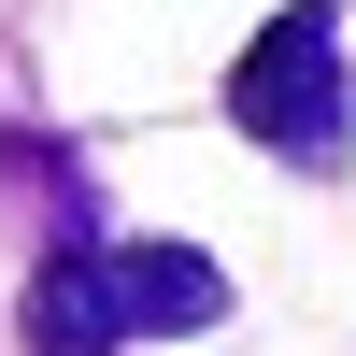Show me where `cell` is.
Wrapping results in <instances>:
<instances>
[{
	"label": "cell",
	"mask_w": 356,
	"mask_h": 356,
	"mask_svg": "<svg viewBox=\"0 0 356 356\" xmlns=\"http://www.w3.org/2000/svg\"><path fill=\"white\" fill-rule=\"evenodd\" d=\"M228 129L271 143L285 171H328V157H342V15H328V0H285V15L243 43V72H228Z\"/></svg>",
	"instance_id": "1"
},
{
	"label": "cell",
	"mask_w": 356,
	"mask_h": 356,
	"mask_svg": "<svg viewBox=\"0 0 356 356\" xmlns=\"http://www.w3.org/2000/svg\"><path fill=\"white\" fill-rule=\"evenodd\" d=\"M29 356H114V342H143L129 328V271H114V243H57L43 271H29Z\"/></svg>",
	"instance_id": "2"
},
{
	"label": "cell",
	"mask_w": 356,
	"mask_h": 356,
	"mask_svg": "<svg viewBox=\"0 0 356 356\" xmlns=\"http://www.w3.org/2000/svg\"><path fill=\"white\" fill-rule=\"evenodd\" d=\"M114 271H129V328L157 342V328H214L228 314V271L200 243H114Z\"/></svg>",
	"instance_id": "3"
}]
</instances>
